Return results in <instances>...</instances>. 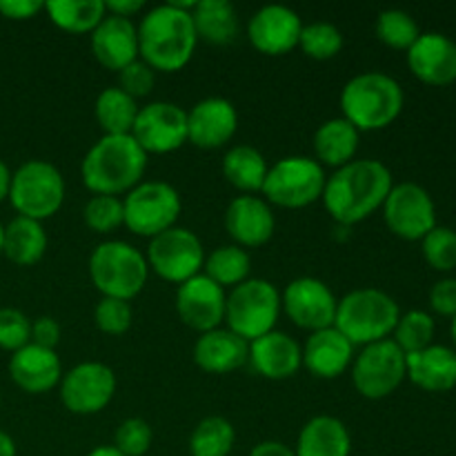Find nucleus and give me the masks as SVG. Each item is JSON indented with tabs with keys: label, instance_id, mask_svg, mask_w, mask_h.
Returning a JSON list of instances; mask_svg holds the SVG:
<instances>
[{
	"label": "nucleus",
	"instance_id": "1",
	"mask_svg": "<svg viewBox=\"0 0 456 456\" xmlns=\"http://www.w3.org/2000/svg\"><path fill=\"white\" fill-rule=\"evenodd\" d=\"M392 187V172L381 160H352L325 181L321 199L334 221L354 225L383 208Z\"/></svg>",
	"mask_w": 456,
	"mask_h": 456
},
{
	"label": "nucleus",
	"instance_id": "2",
	"mask_svg": "<svg viewBox=\"0 0 456 456\" xmlns=\"http://www.w3.org/2000/svg\"><path fill=\"white\" fill-rule=\"evenodd\" d=\"M136 29L138 56L154 71H178L194 56L199 36L191 12L174 3L150 9Z\"/></svg>",
	"mask_w": 456,
	"mask_h": 456
},
{
	"label": "nucleus",
	"instance_id": "3",
	"mask_svg": "<svg viewBox=\"0 0 456 456\" xmlns=\"http://www.w3.org/2000/svg\"><path fill=\"white\" fill-rule=\"evenodd\" d=\"M147 169V154L132 134L102 136L94 142L80 165L85 187L94 194H127L141 183Z\"/></svg>",
	"mask_w": 456,
	"mask_h": 456
},
{
	"label": "nucleus",
	"instance_id": "4",
	"mask_svg": "<svg viewBox=\"0 0 456 456\" xmlns=\"http://www.w3.org/2000/svg\"><path fill=\"white\" fill-rule=\"evenodd\" d=\"M403 101V89L396 78L383 71H363L343 87V118L350 120L359 132H379L399 118Z\"/></svg>",
	"mask_w": 456,
	"mask_h": 456
},
{
	"label": "nucleus",
	"instance_id": "5",
	"mask_svg": "<svg viewBox=\"0 0 456 456\" xmlns=\"http://www.w3.org/2000/svg\"><path fill=\"white\" fill-rule=\"evenodd\" d=\"M401 310L395 298L377 288L352 289L338 301L334 328L352 346H370L386 341L395 332Z\"/></svg>",
	"mask_w": 456,
	"mask_h": 456
},
{
	"label": "nucleus",
	"instance_id": "6",
	"mask_svg": "<svg viewBox=\"0 0 456 456\" xmlns=\"http://www.w3.org/2000/svg\"><path fill=\"white\" fill-rule=\"evenodd\" d=\"M147 274V258L125 240H102L89 256L92 283L107 298L132 301L145 288Z\"/></svg>",
	"mask_w": 456,
	"mask_h": 456
},
{
	"label": "nucleus",
	"instance_id": "7",
	"mask_svg": "<svg viewBox=\"0 0 456 456\" xmlns=\"http://www.w3.org/2000/svg\"><path fill=\"white\" fill-rule=\"evenodd\" d=\"M281 314V292L265 279H248L227 294V330L245 341L272 332Z\"/></svg>",
	"mask_w": 456,
	"mask_h": 456
},
{
	"label": "nucleus",
	"instance_id": "8",
	"mask_svg": "<svg viewBox=\"0 0 456 456\" xmlns=\"http://www.w3.org/2000/svg\"><path fill=\"white\" fill-rule=\"evenodd\" d=\"M9 200L20 216L45 221L62 208L65 178L47 160H27L12 174Z\"/></svg>",
	"mask_w": 456,
	"mask_h": 456
},
{
	"label": "nucleus",
	"instance_id": "9",
	"mask_svg": "<svg viewBox=\"0 0 456 456\" xmlns=\"http://www.w3.org/2000/svg\"><path fill=\"white\" fill-rule=\"evenodd\" d=\"M325 181L328 176L319 160L310 156H288L267 169L261 191L279 208L298 209L323 196Z\"/></svg>",
	"mask_w": 456,
	"mask_h": 456
},
{
	"label": "nucleus",
	"instance_id": "10",
	"mask_svg": "<svg viewBox=\"0 0 456 456\" xmlns=\"http://www.w3.org/2000/svg\"><path fill=\"white\" fill-rule=\"evenodd\" d=\"M125 225L138 236H159L176 225L181 216V194L165 181L138 183L123 199Z\"/></svg>",
	"mask_w": 456,
	"mask_h": 456
},
{
	"label": "nucleus",
	"instance_id": "11",
	"mask_svg": "<svg viewBox=\"0 0 456 456\" xmlns=\"http://www.w3.org/2000/svg\"><path fill=\"white\" fill-rule=\"evenodd\" d=\"M147 265L169 283H185L200 274L205 265V249L199 236L187 227H169L150 240Z\"/></svg>",
	"mask_w": 456,
	"mask_h": 456
},
{
	"label": "nucleus",
	"instance_id": "12",
	"mask_svg": "<svg viewBox=\"0 0 456 456\" xmlns=\"http://www.w3.org/2000/svg\"><path fill=\"white\" fill-rule=\"evenodd\" d=\"M405 377V352L392 338L365 346L352 363V383L365 399H386Z\"/></svg>",
	"mask_w": 456,
	"mask_h": 456
},
{
	"label": "nucleus",
	"instance_id": "13",
	"mask_svg": "<svg viewBox=\"0 0 456 456\" xmlns=\"http://www.w3.org/2000/svg\"><path fill=\"white\" fill-rule=\"evenodd\" d=\"M383 218L401 239L423 240L436 227L435 200L417 183H399L383 203Z\"/></svg>",
	"mask_w": 456,
	"mask_h": 456
},
{
	"label": "nucleus",
	"instance_id": "14",
	"mask_svg": "<svg viewBox=\"0 0 456 456\" xmlns=\"http://www.w3.org/2000/svg\"><path fill=\"white\" fill-rule=\"evenodd\" d=\"M132 136L145 154H169L187 142V111L176 102H150L138 110Z\"/></svg>",
	"mask_w": 456,
	"mask_h": 456
},
{
	"label": "nucleus",
	"instance_id": "15",
	"mask_svg": "<svg viewBox=\"0 0 456 456\" xmlns=\"http://www.w3.org/2000/svg\"><path fill=\"white\" fill-rule=\"evenodd\" d=\"M116 392V374L110 365L85 361L61 379V401L74 414H96L110 405Z\"/></svg>",
	"mask_w": 456,
	"mask_h": 456
},
{
	"label": "nucleus",
	"instance_id": "16",
	"mask_svg": "<svg viewBox=\"0 0 456 456\" xmlns=\"http://www.w3.org/2000/svg\"><path fill=\"white\" fill-rule=\"evenodd\" d=\"M337 305L338 301L332 289L314 276L294 279L281 297V307L289 321L310 332L332 328L337 319Z\"/></svg>",
	"mask_w": 456,
	"mask_h": 456
},
{
	"label": "nucleus",
	"instance_id": "17",
	"mask_svg": "<svg viewBox=\"0 0 456 456\" xmlns=\"http://www.w3.org/2000/svg\"><path fill=\"white\" fill-rule=\"evenodd\" d=\"M225 288L214 283L205 274H196L176 289V312L187 328L205 334L221 328L225 321Z\"/></svg>",
	"mask_w": 456,
	"mask_h": 456
},
{
	"label": "nucleus",
	"instance_id": "18",
	"mask_svg": "<svg viewBox=\"0 0 456 456\" xmlns=\"http://www.w3.org/2000/svg\"><path fill=\"white\" fill-rule=\"evenodd\" d=\"M301 29V16L285 4H265L248 22L249 43L267 56H283L298 47Z\"/></svg>",
	"mask_w": 456,
	"mask_h": 456
},
{
	"label": "nucleus",
	"instance_id": "19",
	"mask_svg": "<svg viewBox=\"0 0 456 456\" xmlns=\"http://www.w3.org/2000/svg\"><path fill=\"white\" fill-rule=\"evenodd\" d=\"M236 127H239V111L227 98H203L187 111V141L200 150L223 147L232 141Z\"/></svg>",
	"mask_w": 456,
	"mask_h": 456
},
{
	"label": "nucleus",
	"instance_id": "20",
	"mask_svg": "<svg viewBox=\"0 0 456 456\" xmlns=\"http://www.w3.org/2000/svg\"><path fill=\"white\" fill-rule=\"evenodd\" d=\"M408 65L419 80L444 87L456 80V43L439 31H426L408 49Z\"/></svg>",
	"mask_w": 456,
	"mask_h": 456
},
{
	"label": "nucleus",
	"instance_id": "21",
	"mask_svg": "<svg viewBox=\"0 0 456 456\" xmlns=\"http://www.w3.org/2000/svg\"><path fill=\"white\" fill-rule=\"evenodd\" d=\"M225 230L239 248H258L272 239L276 230V218L267 200L258 196H236L225 209Z\"/></svg>",
	"mask_w": 456,
	"mask_h": 456
},
{
	"label": "nucleus",
	"instance_id": "22",
	"mask_svg": "<svg viewBox=\"0 0 456 456\" xmlns=\"http://www.w3.org/2000/svg\"><path fill=\"white\" fill-rule=\"evenodd\" d=\"M92 52L102 67L120 71L138 58V29L132 18L107 13L92 31Z\"/></svg>",
	"mask_w": 456,
	"mask_h": 456
},
{
	"label": "nucleus",
	"instance_id": "23",
	"mask_svg": "<svg viewBox=\"0 0 456 456\" xmlns=\"http://www.w3.org/2000/svg\"><path fill=\"white\" fill-rule=\"evenodd\" d=\"M249 363L261 377L283 381L294 377L303 365V347L285 332L263 334L249 341Z\"/></svg>",
	"mask_w": 456,
	"mask_h": 456
},
{
	"label": "nucleus",
	"instance_id": "24",
	"mask_svg": "<svg viewBox=\"0 0 456 456\" xmlns=\"http://www.w3.org/2000/svg\"><path fill=\"white\" fill-rule=\"evenodd\" d=\"M9 374L20 390L29 392V395H43L61 383L62 365L56 350L29 343L13 352L12 361H9Z\"/></svg>",
	"mask_w": 456,
	"mask_h": 456
},
{
	"label": "nucleus",
	"instance_id": "25",
	"mask_svg": "<svg viewBox=\"0 0 456 456\" xmlns=\"http://www.w3.org/2000/svg\"><path fill=\"white\" fill-rule=\"evenodd\" d=\"M249 359V343L232 330L216 328L200 334L194 343V361L203 372L230 374Z\"/></svg>",
	"mask_w": 456,
	"mask_h": 456
},
{
	"label": "nucleus",
	"instance_id": "26",
	"mask_svg": "<svg viewBox=\"0 0 456 456\" xmlns=\"http://www.w3.org/2000/svg\"><path fill=\"white\" fill-rule=\"evenodd\" d=\"M354 346L337 328L316 330L303 347V365L319 379H337L352 365Z\"/></svg>",
	"mask_w": 456,
	"mask_h": 456
},
{
	"label": "nucleus",
	"instance_id": "27",
	"mask_svg": "<svg viewBox=\"0 0 456 456\" xmlns=\"http://www.w3.org/2000/svg\"><path fill=\"white\" fill-rule=\"evenodd\" d=\"M405 374L426 392H450L456 387V352L445 346H430L405 354Z\"/></svg>",
	"mask_w": 456,
	"mask_h": 456
},
{
	"label": "nucleus",
	"instance_id": "28",
	"mask_svg": "<svg viewBox=\"0 0 456 456\" xmlns=\"http://www.w3.org/2000/svg\"><path fill=\"white\" fill-rule=\"evenodd\" d=\"M294 452L297 456H350V430L341 419L321 414L303 426Z\"/></svg>",
	"mask_w": 456,
	"mask_h": 456
},
{
	"label": "nucleus",
	"instance_id": "29",
	"mask_svg": "<svg viewBox=\"0 0 456 456\" xmlns=\"http://www.w3.org/2000/svg\"><path fill=\"white\" fill-rule=\"evenodd\" d=\"M191 20L199 38L212 45H227L239 36L240 22L230 0H199L191 9Z\"/></svg>",
	"mask_w": 456,
	"mask_h": 456
},
{
	"label": "nucleus",
	"instance_id": "30",
	"mask_svg": "<svg viewBox=\"0 0 456 456\" xmlns=\"http://www.w3.org/2000/svg\"><path fill=\"white\" fill-rule=\"evenodd\" d=\"M356 150H359V129L343 116L325 120L316 129L314 151L321 163L338 169L354 160Z\"/></svg>",
	"mask_w": 456,
	"mask_h": 456
},
{
	"label": "nucleus",
	"instance_id": "31",
	"mask_svg": "<svg viewBox=\"0 0 456 456\" xmlns=\"http://www.w3.org/2000/svg\"><path fill=\"white\" fill-rule=\"evenodd\" d=\"M47 249V232L34 218L16 216L4 227L3 254L16 265H36Z\"/></svg>",
	"mask_w": 456,
	"mask_h": 456
},
{
	"label": "nucleus",
	"instance_id": "32",
	"mask_svg": "<svg viewBox=\"0 0 456 456\" xmlns=\"http://www.w3.org/2000/svg\"><path fill=\"white\" fill-rule=\"evenodd\" d=\"M267 165L265 156L252 145H234L227 150L225 159H223V176L240 191H254L263 190V183L267 176Z\"/></svg>",
	"mask_w": 456,
	"mask_h": 456
},
{
	"label": "nucleus",
	"instance_id": "33",
	"mask_svg": "<svg viewBox=\"0 0 456 456\" xmlns=\"http://www.w3.org/2000/svg\"><path fill=\"white\" fill-rule=\"evenodd\" d=\"M138 102L120 87H107L98 94L94 114L105 136H123L132 134L134 120L138 116Z\"/></svg>",
	"mask_w": 456,
	"mask_h": 456
},
{
	"label": "nucleus",
	"instance_id": "34",
	"mask_svg": "<svg viewBox=\"0 0 456 456\" xmlns=\"http://www.w3.org/2000/svg\"><path fill=\"white\" fill-rule=\"evenodd\" d=\"M45 12L49 13L53 25L71 34H92L107 16L102 0H52L45 3Z\"/></svg>",
	"mask_w": 456,
	"mask_h": 456
},
{
	"label": "nucleus",
	"instance_id": "35",
	"mask_svg": "<svg viewBox=\"0 0 456 456\" xmlns=\"http://www.w3.org/2000/svg\"><path fill=\"white\" fill-rule=\"evenodd\" d=\"M203 270L205 276L221 288H236L248 281L252 261H249V254L239 245H221L209 256H205Z\"/></svg>",
	"mask_w": 456,
	"mask_h": 456
},
{
	"label": "nucleus",
	"instance_id": "36",
	"mask_svg": "<svg viewBox=\"0 0 456 456\" xmlns=\"http://www.w3.org/2000/svg\"><path fill=\"white\" fill-rule=\"evenodd\" d=\"M236 432L227 419L205 417L190 436L191 456H227L234 448Z\"/></svg>",
	"mask_w": 456,
	"mask_h": 456
},
{
	"label": "nucleus",
	"instance_id": "37",
	"mask_svg": "<svg viewBox=\"0 0 456 456\" xmlns=\"http://www.w3.org/2000/svg\"><path fill=\"white\" fill-rule=\"evenodd\" d=\"M395 338L392 341L405 352V354H414L426 347L432 346L435 338V321L428 312L412 310L408 314H401L399 323L395 328Z\"/></svg>",
	"mask_w": 456,
	"mask_h": 456
},
{
	"label": "nucleus",
	"instance_id": "38",
	"mask_svg": "<svg viewBox=\"0 0 456 456\" xmlns=\"http://www.w3.org/2000/svg\"><path fill=\"white\" fill-rule=\"evenodd\" d=\"M377 36L392 49L408 52L421 36L417 20L403 9H383L377 18Z\"/></svg>",
	"mask_w": 456,
	"mask_h": 456
},
{
	"label": "nucleus",
	"instance_id": "39",
	"mask_svg": "<svg viewBox=\"0 0 456 456\" xmlns=\"http://www.w3.org/2000/svg\"><path fill=\"white\" fill-rule=\"evenodd\" d=\"M298 47L314 61H330L343 49V34L332 22H310L303 25Z\"/></svg>",
	"mask_w": 456,
	"mask_h": 456
},
{
	"label": "nucleus",
	"instance_id": "40",
	"mask_svg": "<svg viewBox=\"0 0 456 456\" xmlns=\"http://www.w3.org/2000/svg\"><path fill=\"white\" fill-rule=\"evenodd\" d=\"M83 218L85 223H87L89 230L98 232V234H110L116 227L125 225L123 200H120L118 196L94 194L92 199L85 203Z\"/></svg>",
	"mask_w": 456,
	"mask_h": 456
},
{
	"label": "nucleus",
	"instance_id": "41",
	"mask_svg": "<svg viewBox=\"0 0 456 456\" xmlns=\"http://www.w3.org/2000/svg\"><path fill=\"white\" fill-rule=\"evenodd\" d=\"M154 444V430L145 419H125L114 432V448L125 456H142Z\"/></svg>",
	"mask_w": 456,
	"mask_h": 456
},
{
	"label": "nucleus",
	"instance_id": "42",
	"mask_svg": "<svg viewBox=\"0 0 456 456\" xmlns=\"http://www.w3.org/2000/svg\"><path fill=\"white\" fill-rule=\"evenodd\" d=\"M423 256L435 270L450 272L456 267V232L436 225L423 239Z\"/></svg>",
	"mask_w": 456,
	"mask_h": 456
},
{
	"label": "nucleus",
	"instance_id": "43",
	"mask_svg": "<svg viewBox=\"0 0 456 456\" xmlns=\"http://www.w3.org/2000/svg\"><path fill=\"white\" fill-rule=\"evenodd\" d=\"M94 321L96 328L105 334H125L132 328L134 310L129 301H120V298H107L102 297L101 303L94 310Z\"/></svg>",
	"mask_w": 456,
	"mask_h": 456
},
{
	"label": "nucleus",
	"instance_id": "44",
	"mask_svg": "<svg viewBox=\"0 0 456 456\" xmlns=\"http://www.w3.org/2000/svg\"><path fill=\"white\" fill-rule=\"evenodd\" d=\"M31 343V321L16 307H0V350L18 352Z\"/></svg>",
	"mask_w": 456,
	"mask_h": 456
},
{
	"label": "nucleus",
	"instance_id": "45",
	"mask_svg": "<svg viewBox=\"0 0 456 456\" xmlns=\"http://www.w3.org/2000/svg\"><path fill=\"white\" fill-rule=\"evenodd\" d=\"M156 83V71L147 65L145 61L136 58L134 62H129L127 67L118 71V87L125 94H129L132 98H142L154 89Z\"/></svg>",
	"mask_w": 456,
	"mask_h": 456
},
{
	"label": "nucleus",
	"instance_id": "46",
	"mask_svg": "<svg viewBox=\"0 0 456 456\" xmlns=\"http://www.w3.org/2000/svg\"><path fill=\"white\" fill-rule=\"evenodd\" d=\"M430 305L436 314L456 316V279H444L430 289Z\"/></svg>",
	"mask_w": 456,
	"mask_h": 456
},
{
	"label": "nucleus",
	"instance_id": "47",
	"mask_svg": "<svg viewBox=\"0 0 456 456\" xmlns=\"http://www.w3.org/2000/svg\"><path fill=\"white\" fill-rule=\"evenodd\" d=\"M61 341V323L52 316H38V319L31 323V343L40 347H47L53 350Z\"/></svg>",
	"mask_w": 456,
	"mask_h": 456
},
{
	"label": "nucleus",
	"instance_id": "48",
	"mask_svg": "<svg viewBox=\"0 0 456 456\" xmlns=\"http://www.w3.org/2000/svg\"><path fill=\"white\" fill-rule=\"evenodd\" d=\"M43 9V0H0V13L9 20H27Z\"/></svg>",
	"mask_w": 456,
	"mask_h": 456
},
{
	"label": "nucleus",
	"instance_id": "49",
	"mask_svg": "<svg viewBox=\"0 0 456 456\" xmlns=\"http://www.w3.org/2000/svg\"><path fill=\"white\" fill-rule=\"evenodd\" d=\"M249 456H297V452L281 441H261L254 445Z\"/></svg>",
	"mask_w": 456,
	"mask_h": 456
},
{
	"label": "nucleus",
	"instance_id": "50",
	"mask_svg": "<svg viewBox=\"0 0 456 456\" xmlns=\"http://www.w3.org/2000/svg\"><path fill=\"white\" fill-rule=\"evenodd\" d=\"M107 13H114L120 18H132L142 9V0H110L105 3Z\"/></svg>",
	"mask_w": 456,
	"mask_h": 456
},
{
	"label": "nucleus",
	"instance_id": "51",
	"mask_svg": "<svg viewBox=\"0 0 456 456\" xmlns=\"http://www.w3.org/2000/svg\"><path fill=\"white\" fill-rule=\"evenodd\" d=\"M9 187H12V172L4 165V160L0 159V200L9 199Z\"/></svg>",
	"mask_w": 456,
	"mask_h": 456
},
{
	"label": "nucleus",
	"instance_id": "52",
	"mask_svg": "<svg viewBox=\"0 0 456 456\" xmlns=\"http://www.w3.org/2000/svg\"><path fill=\"white\" fill-rule=\"evenodd\" d=\"M0 456H16V444L4 430H0Z\"/></svg>",
	"mask_w": 456,
	"mask_h": 456
},
{
	"label": "nucleus",
	"instance_id": "53",
	"mask_svg": "<svg viewBox=\"0 0 456 456\" xmlns=\"http://www.w3.org/2000/svg\"><path fill=\"white\" fill-rule=\"evenodd\" d=\"M87 456H125V454L118 452L114 445H101V448H94Z\"/></svg>",
	"mask_w": 456,
	"mask_h": 456
},
{
	"label": "nucleus",
	"instance_id": "54",
	"mask_svg": "<svg viewBox=\"0 0 456 456\" xmlns=\"http://www.w3.org/2000/svg\"><path fill=\"white\" fill-rule=\"evenodd\" d=\"M3 243H4V227L0 223V254H3Z\"/></svg>",
	"mask_w": 456,
	"mask_h": 456
},
{
	"label": "nucleus",
	"instance_id": "55",
	"mask_svg": "<svg viewBox=\"0 0 456 456\" xmlns=\"http://www.w3.org/2000/svg\"><path fill=\"white\" fill-rule=\"evenodd\" d=\"M450 332H452V338H454V346H456V316L452 319V330H450Z\"/></svg>",
	"mask_w": 456,
	"mask_h": 456
}]
</instances>
